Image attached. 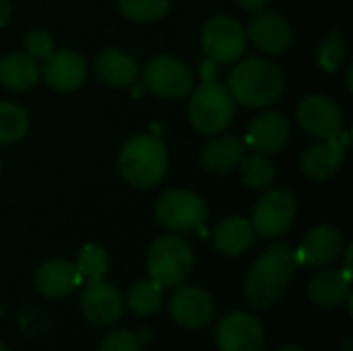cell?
Wrapping results in <instances>:
<instances>
[{
	"mask_svg": "<svg viewBox=\"0 0 353 351\" xmlns=\"http://www.w3.org/2000/svg\"><path fill=\"white\" fill-rule=\"evenodd\" d=\"M298 267L300 263L292 246L281 242L265 250L246 275V302L256 310L273 306L285 294Z\"/></svg>",
	"mask_w": 353,
	"mask_h": 351,
	"instance_id": "1",
	"label": "cell"
},
{
	"mask_svg": "<svg viewBox=\"0 0 353 351\" xmlns=\"http://www.w3.org/2000/svg\"><path fill=\"white\" fill-rule=\"evenodd\" d=\"M228 91L246 108H265L283 93V72L265 58H248L230 72Z\"/></svg>",
	"mask_w": 353,
	"mask_h": 351,
	"instance_id": "2",
	"label": "cell"
},
{
	"mask_svg": "<svg viewBox=\"0 0 353 351\" xmlns=\"http://www.w3.org/2000/svg\"><path fill=\"white\" fill-rule=\"evenodd\" d=\"M203 83L192 93L188 116L192 126L203 134L221 132L234 118V97L228 87L215 79V62L201 66Z\"/></svg>",
	"mask_w": 353,
	"mask_h": 351,
	"instance_id": "3",
	"label": "cell"
},
{
	"mask_svg": "<svg viewBox=\"0 0 353 351\" xmlns=\"http://www.w3.org/2000/svg\"><path fill=\"white\" fill-rule=\"evenodd\" d=\"M120 174L126 182L139 188H151L161 182L168 170L165 145L153 134L132 137L118 157Z\"/></svg>",
	"mask_w": 353,
	"mask_h": 351,
	"instance_id": "4",
	"label": "cell"
},
{
	"mask_svg": "<svg viewBox=\"0 0 353 351\" xmlns=\"http://www.w3.org/2000/svg\"><path fill=\"white\" fill-rule=\"evenodd\" d=\"M194 267L190 246L178 236L157 238L147 254V271L161 288H178L188 279Z\"/></svg>",
	"mask_w": 353,
	"mask_h": 351,
	"instance_id": "5",
	"label": "cell"
},
{
	"mask_svg": "<svg viewBox=\"0 0 353 351\" xmlns=\"http://www.w3.org/2000/svg\"><path fill=\"white\" fill-rule=\"evenodd\" d=\"M157 221L172 232H199L207 219V207L201 197L188 190H170L155 205Z\"/></svg>",
	"mask_w": 353,
	"mask_h": 351,
	"instance_id": "6",
	"label": "cell"
},
{
	"mask_svg": "<svg viewBox=\"0 0 353 351\" xmlns=\"http://www.w3.org/2000/svg\"><path fill=\"white\" fill-rule=\"evenodd\" d=\"M143 85L159 97L182 99L190 93L194 83L184 62L172 56H155L143 70Z\"/></svg>",
	"mask_w": 353,
	"mask_h": 351,
	"instance_id": "7",
	"label": "cell"
},
{
	"mask_svg": "<svg viewBox=\"0 0 353 351\" xmlns=\"http://www.w3.org/2000/svg\"><path fill=\"white\" fill-rule=\"evenodd\" d=\"M203 50L215 64L238 60L246 52V33L232 17H215L203 29Z\"/></svg>",
	"mask_w": 353,
	"mask_h": 351,
	"instance_id": "8",
	"label": "cell"
},
{
	"mask_svg": "<svg viewBox=\"0 0 353 351\" xmlns=\"http://www.w3.org/2000/svg\"><path fill=\"white\" fill-rule=\"evenodd\" d=\"M296 217V201L292 192L285 188H275L267 192L252 217V228L254 234H261L263 238H281L294 223Z\"/></svg>",
	"mask_w": 353,
	"mask_h": 351,
	"instance_id": "9",
	"label": "cell"
},
{
	"mask_svg": "<svg viewBox=\"0 0 353 351\" xmlns=\"http://www.w3.org/2000/svg\"><path fill=\"white\" fill-rule=\"evenodd\" d=\"M219 351H265V329L248 312L228 314L215 333Z\"/></svg>",
	"mask_w": 353,
	"mask_h": 351,
	"instance_id": "10",
	"label": "cell"
},
{
	"mask_svg": "<svg viewBox=\"0 0 353 351\" xmlns=\"http://www.w3.org/2000/svg\"><path fill=\"white\" fill-rule=\"evenodd\" d=\"M170 317L184 329H203L215 317L211 296L194 285H180L170 300Z\"/></svg>",
	"mask_w": 353,
	"mask_h": 351,
	"instance_id": "11",
	"label": "cell"
},
{
	"mask_svg": "<svg viewBox=\"0 0 353 351\" xmlns=\"http://www.w3.org/2000/svg\"><path fill=\"white\" fill-rule=\"evenodd\" d=\"M298 124L321 141L341 132V110L327 95H308L298 106Z\"/></svg>",
	"mask_w": 353,
	"mask_h": 351,
	"instance_id": "12",
	"label": "cell"
},
{
	"mask_svg": "<svg viewBox=\"0 0 353 351\" xmlns=\"http://www.w3.org/2000/svg\"><path fill=\"white\" fill-rule=\"evenodd\" d=\"M122 296L105 279L89 281L81 296V312L95 327H110L122 317Z\"/></svg>",
	"mask_w": 353,
	"mask_h": 351,
	"instance_id": "13",
	"label": "cell"
},
{
	"mask_svg": "<svg viewBox=\"0 0 353 351\" xmlns=\"http://www.w3.org/2000/svg\"><path fill=\"white\" fill-rule=\"evenodd\" d=\"M43 79L50 87L58 91H74L79 89L87 79V64L81 54L72 50H60L52 52L48 58H43Z\"/></svg>",
	"mask_w": 353,
	"mask_h": 351,
	"instance_id": "14",
	"label": "cell"
},
{
	"mask_svg": "<svg viewBox=\"0 0 353 351\" xmlns=\"http://www.w3.org/2000/svg\"><path fill=\"white\" fill-rule=\"evenodd\" d=\"M246 39L265 54H283L292 43V29L285 19L275 12H259L246 31Z\"/></svg>",
	"mask_w": 353,
	"mask_h": 351,
	"instance_id": "15",
	"label": "cell"
},
{
	"mask_svg": "<svg viewBox=\"0 0 353 351\" xmlns=\"http://www.w3.org/2000/svg\"><path fill=\"white\" fill-rule=\"evenodd\" d=\"M288 137H290L288 118L279 112H263L250 122L246 132V143L263 155H273L285 147Z\"/></svg>",
	"mask_w": 353,
	"mask_h": 351,
	"instance_id": "16",
	"label": "cell"
},
{
	"mask_svg": "<svg viewBox=\"0 0 353 351\" xmlns=\"http://www.w3.org/2000/svg\"><path fill=\"white\" fill-rule=\"evenodd\" d=\"M345 145H347V132H339L333 139H325L323 143L308 147L302 155L304 174L314 180L331 178L343 163Z\"/></svg>",
	"mask_w": 353,
	"mask_h": 351,
	"instance_id": "17",
	"label": "cell"
},
{
	"mask_svg": "<svg viewBox=\"0 0 353 351\" xmlns=\"http://www.w3.org/2000/svg\"><path fill=\"white\" fill-rule=\"evenodd\" d=\"M341 250H343L341 232L333 225H319L306 236L300 250H296V257L300 265L306 263L312 267H325L335 263Z\"/></svg>",
	"mask_w": 353,
	"mask_h": 351,
	"instance_id": "18",
	"label": "cell"
},
{
	"mask_svg": "<svg viewBox=\"0 0 353 351\" xmlns=\"http://www.w3.org/2000/svg\"><path fill=\"white\" fill-rule=\"evenodd\" d=\"M79 283H81V275L77 273L74 265L62 259L46 261L35 271V288L39 290L41 296L52 300L66 298Z\"/></svg>",
	"mask_w": 353,
	"mask_h": 351,
	"instance_id": "19",
	"label": "cell"
},
{
	"mask_svg": "<svg viewBox=\"0 0 353 351\" xmlns=\"http://www.w3.org/2000/svg\"><path fill=\"white\" fill-rule=\"evenodd\" d=\"M246 157V145L238 137L223 134L207 143L201 151V166L211 174H228Z\"/></svg>",
	"mask_w": 353,
	"mask_h": 351,
	"instance_id": "20",
	"label": "cell"
},
{
	"mask_svg": "<svg viewBox=\"0 0 353 351\" xmlns=\"http://www.w3.org/2000/svg\"><path fill=\"white\" fill-rule=\"evenodd\" d=\"M95 72L110 87H128L134 83L139 66L128 52L105 50L95 60Z\"/></svg>",
	"mask_w": 353,
	"mask_h": 351,
	"instance_id": "21",
	"label": "cell"
},
{
	"mask_svg": "<svg viewBox=\"0 0 353 351\" xmlns=\"http://www.w3.org/2000/svg\"><path fill=\"white\" fill-rule=\"evenodd\" d=\"M350 285H352L350 271H345V269L343 271H323L310 281L308 294L314 304H319L323 308H333L347 298Z\"/></svg>",
	"mask_w": 353,
	"mask_h": 351,
	"instance_id": "22",
	"label": "cell"
},
{
	"mask_svg": "<svg viewBox=\"0 0 353 351\" xmlns=\"http://www.w3.org/2000/svg\"><path fill=\"white\" fill-rule=\"evenodd\" d=\"M213 246L225 254H242L254 242V228L242 217H228L213 230Z\"/></svg>",
	"mask_w": 353,
	"mask_h": 351,
	"instance_id": "23",
	"label": "cell"
},
{
	"mask_svg": "<svg viewBox=\"0 0 353 351\" xmlns=\"http://www.w3.org/2000/svg\"><path fill=\"white\" fill-rule=\"evenodd\" d=\"M39 79V64L29 54H10L0 60V81L12 91H25Z\"/></svg>",
	"mask_w": 353,
	"mask_h": 351,
	"instance_id": "24",
	"label": "cell"
},
{
	"mask_svg": "<svg viewBox=\"0 0 353 351\" xmlns=\"http://www.w3.org/2000/svg\"><path fill=\"white\" fill-rule=\"evenodd\" d=\"M161 285L151 281H139L130 288L126 304L128 308L137 314V317H151L161 308L163 302V294H161Z\"/></svg>",
	"mask_w": 353,
	"mask_h": 351,
	"instance_id": "25",
	"label": "cell"
},
{
	"mask_svg": "<svg viewBox=\"0 0 353 351\" xmlns=\"http://www.w3.org/2000/svg\"><path fill=\"white\" fill-rule=\"evenodd\" d=\"M74 269L81 275V279H85V281L103 279V275L110 269V257H108L105 248H101L97 244H85L77 257Z\"/></svg>",
	"mask_w": 353,
	"mask_h": 351,
	"instance_id": "26",
	"label": "cell"
},
{
	"mask_svg": "<svg viewBox=\"0 0 353 351\" xmlns=\"http://www.w3.org/2000/svg\"><path fill=\"white\" fill-rule=\"evenodd\" d=\"M27 128H29L27 112L17 103L0 99V145L23 139L27 134Z\"/></svg>",
	"mask_w": 353,
	"mask_h": 351,
	"instance_id": "27",
	"label": "cell"
},
{
	"mask_svg": "<svg viewBox=\"0 0 353 351\" xmlns=\"http://www.w3.org/2000/svg\"><path fill=\"white\" fill-rule=\"evenodd\" d=\"M238 168H240L244 184L250 188H267L275 180V174H277L275 166L263 153L244 157V161Z\"/></svg>",
	"mask_w": 353,
	"mask_h": 351,
	"instance_id": "28",
	"label": "cell"
},
{
	"mask_svg": "<svg viewBox=\"0 0 353 351\" xmlns=\"http://www.w3.org/2000/svg\"><path fill=\"white\" fill-rule=\"evenodd\" d=\"M120 12L137 23H151L168 14V0H118Z\"/></svg>",
	"mask_w": 353,
	"mask_h": 351,
	"instance_id": "29",
	"label": "cell"
},
{
	"mask_svg": "<svg viewBox=\"0 0 353 351\" xmlns=\"http://www.w3.org/2000/svg\"><path fill=\"white\" fill-rule=\"evenodd\" d=\"M345 52H347V48H345L343 37L337 31H333L319 50V64L325 70H337L345 58Z\"/></svg>",
	"mask_w": 353,
	"mask_h": 351,
	"instance_id": "30",
	"label": "cell"
},
{
	"mask_svg": "<svg viewBox=\"0 0 353 351\" xmlns=\"http://www.w3.org/2000/svg\"><path fill=\"white\" fill-rule=\"evenodd\" d=\"M99 351H141V339L130 331H114L101 341Z\"/></svg>",
	"mask_w": 353,
	"mask_h": 351,
	"instance_id": "31",
	"label": "cell"
},
{
	"mask_svg": "<svg viewBox=\"0 0 353 351\" xmlns=\"http://www.w3.org/2000/svg\"><path fill=\"white\" fill-rule=\"evenodd\" d=\"M25 48H27V54L33 56L35 60L48 58L54 52V39L46 31H29L25 37Z\"/></svg>",
	"mask_w": 353,
	"mask_h": 351,
	"instance_id": "32",
	"label": "cell"
},
{
	"mask_svg": "<svg viewBox=\"0 0 353 351\" xmlns=\"http://www.w3.org/2000/svg\"><path fill=\"white\" fill-rule=\"evenodd\" d=\"M267 2H269V0H238V4H240L244 10H250V12H259V10H263Z\"/></svg>",
	"mask_w": 353,
	"mask_h": 351,
	"instance_id": "33",
	"label": "cell"
},
{
	"mask_svg": "<svg viewBox=\"0 0 353 351\" xmlns=\"http://www.w3.org/2000/svg\"><path fill=\"white\" fill-rule=\"evenodd\" d=\"M8 17H10V2L8 0H0V27L6 25Z\"/></svg>",
	"mask_w": 353,
	"mask_h": 351,
	"instance_id": "34",
	"label": "cell"
},
{
	"mask_svg": "<svg viewBox=\"0 0 353 351\" xmlns=\"http://www.w3.org/2000/svg\"><path fill=\"white\" fill-rule=\"evenodd\" d=\"M281 351H306V350H302V348H294V345H292V348H283Z\"/></svg>",
	"mask_w": 353,
	"mask_h": 351,
	"instance_id": "35",
	"label": "cell"
},
{
	"mask_svg": "<svg viewBox=\"0 0 353 351\" xmlns=\"http://www.w3.org/2000/svg\"><path fill=\"white\" fill-rule=\"evenodd\" d=\"M0 351H8V350H6V345H4V343H0Z\"/></svg>",
	"mask_w": 353,
	"mask_h": 351,
	"instance_id": "36",
	"label": "cell"
}]
</instances>
